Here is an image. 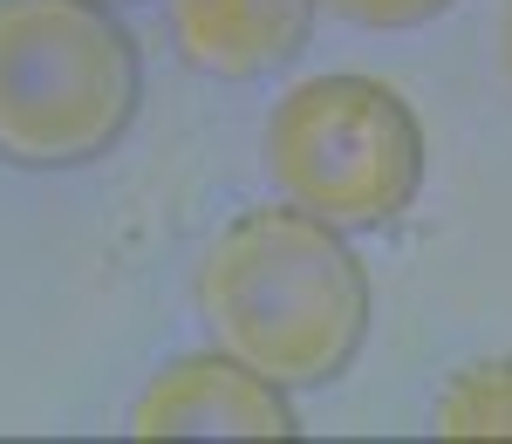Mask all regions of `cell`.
<instances>
[{
    "label": "cell",
    "mask_w": 512,
    "mask_h": 444,
    "mask_svg": "<svg viewBox=\"0 0 512 444\" xmlns=\"http://www.w3.org/2000/svg\"><path fill=\"white\" fill-rule=\"evenodd\" d=\"M437 438H512V356L465 363L431 410Z\"/></svg>",
    "instance_id": "8992f818"
},
{
    "label": "cell",
    "mask_w": 512,
    "mask_h": 444,
    "mask_svg": "<svg viewBox=\"0 0 512 444\" xmlns=\"http://www.w3.org/2000/svg\"><path fill=\"white\" fill-rule=\"evenodd\" d=\"M178 55L219 82H260L280 76L308 35L315 0H171Z\"/></svg>",
    "instance_id": "5b68a950"
},
{
    "label": "cell",
    "mask_w": 512,
    "mask_h": 444,
    "mask_svg": "<svg viewBox=\"0 0 512 444\" xmlns=\"http://www.w3.org/2000/svg\"><path fill=\"white\" fill-rule=\"evenodd\" d=\"M198 315L212 349H233L280 390H315L355 363L369 335V274L342 226L308 205H253L205 246Z\"/></svg>",
    "instance_id": "6da1fadb"
},
{
    "label": "cell",
    "mask_w": 512,
    "mask_h": 444,
    "mask_svg": "<svg viewBox=\"0 0 512 444\" xmlns=\"http://www.w3.org/2000/svg\"><path fill=\"white\" fill-rule=\"evenodd\" d=\"M321 7H335V14L355 21V28H424V21H437L451 0H321Z\"/></svg>",
    "instance_id": "52a82bcc"
},
{
    "label": "cell",
    "mask_w": 512,
    "mask_h": 444,
    "mask_svg": "<svg viewBox=\"0 0 512 444\" xmlns=\"http://www.w3.org/2000/svg\"><path fill=\"white\" fill-rule=\"evenodd\" d=\"M144 62L110 0H0V164L69 171L137 123Z\"/></svg>",
    "instance_id": "7a4b0ae2"
},
{
    "label": "cell",
    "mask_w": 512,
    "mask_h": 444,
    "mask_svg": "<svg viewBox=\"0 0 512 444\" xmlns=\"http://www.w3.org/2000/svg\"><path fill=\"white\" fill-rule=\"evenodd\" d=\"M267 171L280 199L308 205L342 233H369L417 205L424 130L390 82L308 76L267 117Z\"/></svg>",
    "instance_id": "3957f363"
},
{
    "label": "cell",
    "mask_w": 512,
    "mask_h": 444,
    "mask_svg": "<svg viewBox=\"0 0 512 444\" xmlns=\"http://www.w3.org/2000/svg\"><path fill=\"white\" fill-rule=\"evenodd\" d=\"M499 69H506V82H512V0L499 7Z\"/></svg>",
    "instance_id": "ba28073f"
},
{
    "label": "cell",
    "mask_w": 512,
    "mask_h": 444,
    "mask_svg": "<svg viewBox=\"0 0 512 444\" xmlns=\"http://www.w3.org/2000/svg\"><path fill=\"white\" fill-rule=\"evenodd\" d=\"M294 431L301 424L287 390L239 363L233 349L164 363L130 410V438H294Z\"/></svg>",
    "instance_id": "277c9868"
}]
</instances>
